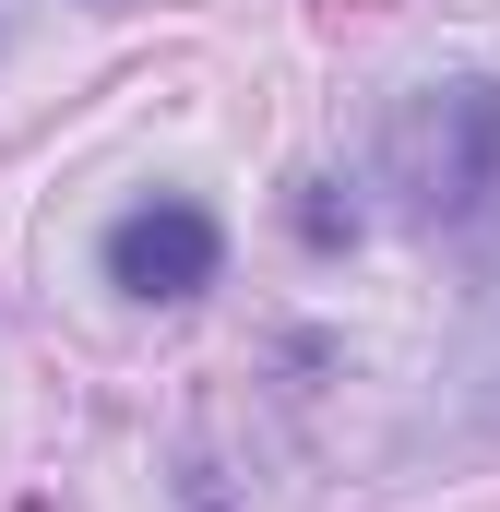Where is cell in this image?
<instances>
[{
    "label": "cell",
    "instance_id": "obj_3",
    "mask_svg": "<svg viewBox=\"0 0 500 512\" xmlns=\"http://www.w3.org/2000/svg\"><path fill=\"white\" fill-rule=\"evenodd\" d=\"M405 441H441V453H489L500 441V274L465 298V322L441 346V393H429V417Z\"/></svg>",
    "mask_w": 500,
    "mask_h": 512
},
{
    "label": "cell",
    "instance_id": "obj_4",
    "mask_svg": "<svg viewBox=\"0 0 500 512\" xmlns=\"http://www.w3.org/2000/svg\"><path fill=\"white\" fill-rule=\"evenodd\" d=\"M286 215H298V239H310V251H346V239H358V203H334V179H298V203H286Z\"/></svg>",
    "mask_w": 500,
    "mask_h": 512
},
{
    "label": "cell",
    "instance_id": "obj_2",
    "mask_svg": "<svg viewBox=\"0 0 500 512\" xmlns=\"http://www.w3.org/2000/svg\"><path fill=\"white\" fill-rule=\"evenodd\" d=\"M227 274V227L203 215V203H131L120 227H108V286L143 298V310H179V298H203Z\"/></svg>",
    "mask_w": 500,
    "mask_h": 512
},
{
    "label": "cell",
    "instance_id": "obj_1",
    "mask_svg": "<svg viewBox=\"0 0 500 512\" xmlns=\"http://www.w3.org/2000/svg\"><path fill=\"white\" fill-rule=\"evenodd\" d=\"M381 179L417 227H489L500 215V84L453 72V84L405 96V120L381 143Z\"/></svg>",
    "mask_w": 500,
    "mask_h": 512
}]
</instances>
